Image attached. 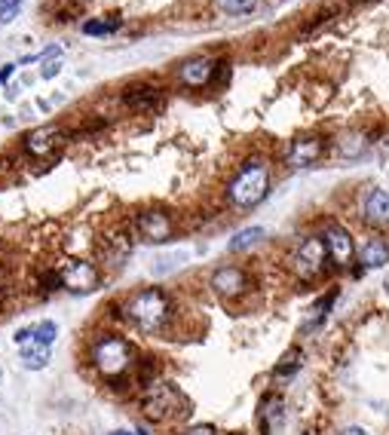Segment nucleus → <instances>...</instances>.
Returning a JSON list of instances; mask_svg holds the SVG:
<instances>
[{
    "mask_svg": "<svg viewBox=\"0 0 389 435\" xmlns=\"http://www.w3.org/2000/svg\"><path fill=\"white\" fill-rule=\"evenodd\" d=\"M59 71H61V65H59V61H49V65L43 68V77H46V80H52V77H56Z\"/></svg>",
    "mask_w": 389,
    "mask_h": 435,
    "instance_id": "nucleus-27",
    "label": "nucleus"
},
{
    "mask_svg": "<svg viewBox=\"0 0 389 435\" xmlns=\"http://www.w3.org/2000/svg\"><path fill=\"white\" fill-rule=\"evenodd\" d=\"M184 435H218V429L212 423H202V426H193V429H188Z\"/></svg>",
    "mask_w": 389,
    "mask_h": 435,
    "instance_id": "nucleus-26",
    "label": "nucleus"
},
{
    "mask_svg": "<svg viewBox=\"0 0 389 435\" xmlns=\"http://www.w3.org/2000/svg\"><path fill=\"white\" fill-rule=\"evenodd\" d=\"M325 153V138L319 135H300L294 138L289 153H285V160H289V166L294 169H303V166H313V162H319V157Z\"/></svg>",
    "mask_w": 389,
    "mask_h": 435,
    "instance_id": "nucleus-10",
    "label": "nucleus"
},
{
    "mask_svg": "<svg viewBox=\"0 0 389 435\" xmlns=\"http://www.w3.org/2000/svg\"><path fill=\"white\" fill-rule=\"evenodd\" d=\"M365 147H368V138H365L362 132H346V135L337 138V153L340 157H346V160L362 157Z\"/></svg>",
    "mask_w": 389,
    "mask_h": 435,
    "instance_id": "nucleus-19",
    "label": "nucleus"
},
{
    "mask_svg": "<svg viewBox=\"0 0 389 435\" xmlns=\"http://www.w3.org/2000/svg\"><path fill=\"white\" fill-rule=\"evenodd\" d=\"M334 298H337V291H328L322 300H319V304H313V316H310L307 328H316V325L322 322L325 316H328V310H331V304H334Z\"/></svg>",
    "mask_w": 389,
    "mask_h": 435,
    "instance_id": "nucleus-24",
    "label": "nucleus"
},
{
    "mask_svg": "<svg viewBox=\"0 0 389 435\" xmlns=\"http://www.w3.org/2000/svg\"><path fill=\"white\" fill-rule=\"evenodd\" d=\"M59 144H61V129L59 126H40V129H31L25 135V151L31 153V157H49Z\"/></svg>",
    "mask_w": 389,
    "mask_h": 435,
    "instance_id": "nucleus-12",
    "label": "nucleus"
},
{
    "mask_svg": "<svg viewBox=\"0 0 389 435\" xmlns=\"http://www.w3.org/2000/svg\"><path fill=\"white\" fill-rule=\"evenodd\" d=\"M135 233L153 245L169 243L175 239V215L166 208H142L135 215Z\"/></svg>",
    "mask_w": 389,
    "mask_h": 435,
    "instance_id": "nucleus-6",
    "label": "nucleus"
},
{
    "mask_svg": "<svg viewBox=\"0 0 389 435\" xmlns=\"http://www.w3.org/2000/svg\"><path fill=\"white\" fill-rule=\"evenodd\" d=\"M270 190V162L264 157H252L236 169L227 181V203L233 208H254Z\"/></svg>",
    "mask_w": 389,
    "mask_h": 435,
    "instance_id": "nucleus-3",
    "label": "nucleus"
},
{
    "mask_svg": "<svg viewBox=\"0 0 389 435\" xmlns=\"http://www.w3.org/2000/svg\"><path fill=\"white\" fill-rule=\"evenodd\" d=\"M25 0H0V25H10V22L19 19Z\"/></svg>",
    "mask_w": 389,
    "mask_h": 435,
    "instance_id": "nucleus-25",
    "label": "nucleus"
},
{
    "mask_svg": "<svg viewBox=\"0 0 389 435\" xmlns=\"http://www.w3.org/2000/svg\"><path fill=\"white\" fill-rule=\"evenodd\" d=\"M258 420L264 435H270V429H276V423H282V399L279 395H267L258 408Z\"/></svg>",
    "mask_w": 389,
    "mask_h": 435,
    "instance_id": "nucleus-16",
    "label": "nucleus"
},
{
    "mask_svg": "<svg viewBox=\"0 0 389 435\" xmlns=\"http://www.w3.org/2000/svg\"><path fill=\"white\" fill-rule=\"evenodd\" d=\"M359 261L365 270H374V267H383V264L389 261V243L383 236H371L365 239L362 252H359Z\"/></svg>",
    "mask_w": 389,
    "mask_h": 435,
    "instance_id": "nucleus-15",
    "label": "nucleus"
},
{
    "mask_svg": "<svg viewBox=\"0 0 389 435\" xmlns=\"http://www.w3.org/2000/svg\"><path fill=\"white\" fill-rule=\"evenodd\" d=\"M184 405V395L178 390L175 383H169V380H153L151 386H144V390H138V408H142V417L147 423L153 426H162L169 420H178V417L188 414V408Z\"/></svg>",
    "mask_w": 389,
    "mask_h": 435,
    "instance_id": "nucleus-4",
    "label": "nucleus"
},
{
    "mask_svg": "<svg viewBox=\"0 0 389 435\" xmlns=\"http://www.w3.org/2000/svg\"><path fill=\"white\" fill-rule=\"evenodd\" d=\"M328 248H325L322 236H307L300 239V245L294 248L291 254V273L300 279V282H313L325 273V264H328Z\"/></svg>",
    "mask_w": 389,
    "mask_h": 435,
    "instance_id": "nucleus-5",
    "label": "nucleus"
},
{
    "mask_svg": "<svg viewBox=\"0 0 389 435\" xmlns=\"http://www.w3.org/2000/svg\"><path fill=\"white\" fill-rule=\"evenodd\" d=\"M116 28H120V19H111V22L89 19V22H83V34H89V37H105V34H114Z\"/></svg>",
    "mask_w": 389,
    "mask_h": 435,
    "instance_id": "nucleus-23",
    "label": "nucleus"
},
{
    "mask_svg": "<svg viewBox=\"0 0 389 435\" xmlns=\"http://www.w3.org/2000/svg\"><path fill=\"white\" fill-rule=\"evenodd\" d=\"M215 68H218V61H215V59H208V56L188 59L181 68H178V80H181L184 86H193V89H199V86H206V83L212 80Z\"/></svg>",
    "mask_w": 389,
    "mask_h": 435,
    "instance_id": "nucleus-11",
    "label": "nucleus"
},
{
    "mask_svg": "<svg viewBox=\"0 0 389 435\" xmlns=\"http://www.w3.org/2000/svg\"><path fill=\"white\" fill-rule=\"evenodd\" d=\"M107 435H147L144 429H138V432H132V429H114V432H107Z\"/></svg>",
    "mask_w": 389,
    "mask_h": 435,
    "instance_id": "nucleus-30",
    "label": "nucleus"
},
{
    "mask_svg": "<svg viewBox=\"0 0 389 435\" xmlns=\"http://www.w3.org/2000/svg\"><path fill=\"white\" fill-rule=\"evenodd\" d=\"M322 239H325V248H328V258L337 264V267H349V264H353L356 243H353V233H349L344 224H337V221L325 224Z\"/></svg>",
    "mask_w": 389,
    "mask_h": 435,
    "instance_id": "nucleus-9",
    "label": "nucleus"
},
{
    "mask_svg": "<svg viewBox=\"0 0 389 435\" xmlns=\"http://www.w3.org/2000/svg\"><path fill=\"white\" fill-rule=\"evenodd\" d=\"M233 435H243V432H233Z\"/></svg>",
    "mask_w": 389,
    "mask_h": 435,
    "instance_id": "nucleus-32",
    "label": "nucleus"
},
{
    "mask_svg": "<svg viewBox=\"0 0 389 435\" xmlns=\"http://www.w3.org/2000/svg\"><path fill=\"white\" fill-rule=\"evenodd\" d=\"M59 276H61V289L77 291V294H86L101 285V267L92 261H83V258L68 261L65 267L59 270Z\"/></svg>",
    "mask_w": 389,
    "mask_h": 435,
    "instance_id": "nucleus-8",
    "label": "nucleus"
},
{
    "mask_svg": "<svg viewBox=\"0 0 389 435\" xmlns=\"http://www.w3.org/2000/svg\"><path fill=\"white\" fill-rule=\"evenodd\" d=\"M123 102L135 111H151L153 105L162 102V86H153V83H142V86H129L123 92Z\"/></svg>",
    "mask_w": 389,
    "mask_h": 435,
    "instance_id": "nucleus-14",
    "label": "nucleus"
},
{
    "mask_svg": "<svg viewBox=\"0 0 389 435\" xmlns=\"http://www.w3.org/2000/svg\"><path fill=\"white\" fill-rule=\"evenodd\" d=\"M383 285H386V294H389V276H386V282H383Z\"/></svg>",
    "mask_w": 389,
    "mask_h": 435,
    "instance_id": "nucleus-31",
    "label": "nucleus"
},
{
    "mask_svg": "<svg viewBox=\"0 0 389 435\" xmlns=\"http://www.w3.org/2000/svg\"><path fill=\"white\" fill-rule=\"evenodd\" d=\"M56 337H59V325L52 319H43V322L34 325V344L52 346V344H56Z\"/></svg>",
    "mask_w": 389,
    "mask_h": 435,
    "instance_id": "nucleus-21",
    "label": "nucleus"
},
{
    "mask_svg": "<svg viewBox=\"0 0 389 435\" xmlns=\"http://www.w3.org/2000/svg\"><path fill=\"white\" fill-rule=\"evenodd\" d=\"M13 74H15V65H6V68H0V83H6Z\"/></svg>",
    "mask_w": 389,
    "mask_h": 435,
    "instance_id": "nucleus-29",
    "label": "nucleus"
},
{
    "mask_svg": "<svg viewBox=\"0 0 389 435\" xmlns=\"http://www.w3.org/2000/svg\"><path fill=\"white\" fill-rule=\"evenodd\" d=\"M340 435H368L362 429V426H344V429H340Z\"/></svg>",
    "mask_w": 389,
    "mask_h": 435,
    "instance_id": "nucleus-28",
    "label": "nucleus"
},
{
    "mask_svg": "<svg viewBox=\"0 0 389 435\" xmlns=\"http://www.w3.org/2000/svg\"><path fill=\"white\" fill-rule=\"evenodd\" d=\"M178 319H181V310L175 307L172 294L160 285L135 289L120 300V322L144 337H172Z\"/></svg>",
    "mask_w": 389,
    "mask_h": 435,
    "instance_id": "nucleus-1",
    "label": "nucleus"
},
{
    "mask_svg": "<svg viewBox=\"0 0 389 435\" xmlns=\"http://www.w3.org/2000/svg\"><path fill=\"white\" fill-rule=\"evenodd\" d=\"M19 359H22V368L25 371H43L46 365H49V346H40L31 340V346L22 349Z\"/></svg>",
    "mask_w": 389,
    "mask_h": 435,
    "instance_id": "nucleus-17",
    "label": "nucleus"
},
{
    "mask_svg": "<svg viewBox=\"0 0 389 435\" xmlns=\"http://www.w3.org/2000/svg\"><path fill=\"white\" fill-rule=\"evenodd\" d=\"M300 362H303V353H300V349H289V353L282 356V362H279L276 368H273V374H276V377H291L294 371L300 368Z\"/></svg>",
    "mask_w": 389,
    "mask_h": 435,
    "instance_id": "nucleus-22",
    "label": "nucleus"
},
{
    "mask_svg": "<svg viewBox=\"0 0 389 435\" xmlns=\"http://www.w3.org/2000/svg\"><path fill=\"white\" fill-rule=\"evenodd\" d=\"M258 6V0H215V10L224 15H248Z\"/></svg>",
    "mask_w": 389,
    "mask_h": 435,
    "instance_id": "nucleus-20",
    "label": "nucleus"
},
{
    "mask_svg": "<svg viewBox=\"0 0 389 435\" xmlns=\"http://www.w3.org/2000/svg\"><path fill=\"white\" fill-rule=\"evenodd\" d=\"M208 289L221 300H239L252 289V279H248V273L243 267H236V264H224V267H218L215 273L208 276Z\"/></svg>",
    "mask_w": 389,
    "mask_h": 435,
    "instance_id": "nucleus-7",
    "label": "nucleus"
},
{
    "mask_svg": "<svg viewBox=\"0 0 389 435\" xmlns=\"http://www.w3.org/2000/svg\"><path fill=\"white\" fill-rule=\"evenodd\" d=\"M138 359H142V356H138L135 344H132L126 334H120L114 328L98 331L96 337L89 340V346H86L89 371L98 380H105L107 386L129 383V390H132V386H135V383H132V374H135Z\"/></svg>",
    "mask_w": 389,
    "mask_h": 435,
    "instance_id": "nucleus-2",
    "label": "nucleus"
},
{
    "mask_svg": "<svg viewBox=\"0 0 389 435\" xmlns=\"http://www.w3.org/2000/svg\"><path fill=\"white\" fill-rule=\"evenodd\" d=\"M362 218L371 227H389V193L383 188L368 190L365 206H362Z\"/></svg>",
    "mask_w": 389,
    "mask_h": 435,
    "instance_id": "nucleus-13",
    "label": "nucleus"
},
{
    "mask_svg": "<svg viewBox=\"0 0 389 435\" xmlns=\"http://www.w3.org/2000/svg\"><path fill=\"white\" fill-rule=\"evenodd\" d=\"M264 236H267V230L264 227H245V230H239L236 236L227 243V248L233 254H239V252H248V248H254L258 243H264Z\"/></svg>",
    "mask_w": 389,
    "mask_h": 435,
    "instance_id": "nucleus-18",
    "label": "nucleus"
}]
</instances>
